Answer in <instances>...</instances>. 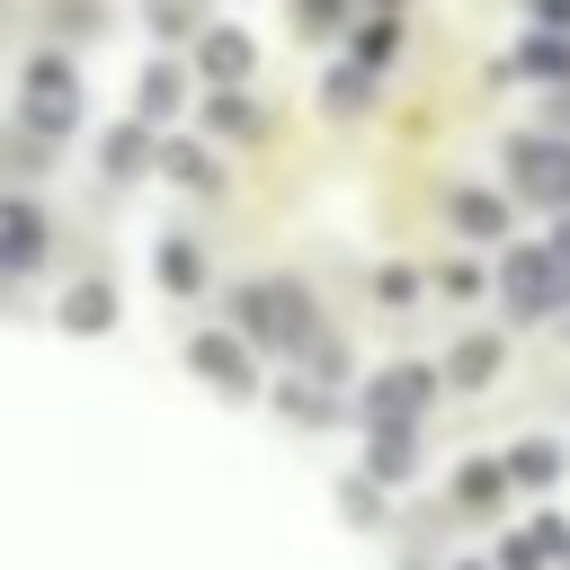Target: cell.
Listing matches in <instances>:
<instances>
[{"mask_svg": "<svg viewBox=\"0 0 570 570\" xmlns=\"http://www.w3.org/2000/svg\"><path fill=\"white\" fill-rule=\"evenodd\" d=\"M232 321H240V338H258V347H312V294L303 285H240L232 294Z\"/></svg>", "mask_w": 570, "mask_h": 570, "instance_id": "6da1fadb", "label": "cell"}, {"mask_svg": "<svg viewBox=\"0 0 570 570\" xmlns=\"http://www.w3.org/2000/svg\"><path fill=\"white\" fill-rule=\"evenodd\" d=\"M499 294L517 321H543V312H570V258L561 249H508L499 267Z\"/></svg>", "mask_w": 570, "mask_h": 570, "instance_id": "7a4b0ae2", "label": "cell"}, {"mask_svg": "<svg viewBox=\"0 0 570 570\" xmlns=\"http://www.w3.org/2000/svg\"><path fill=\"white\" fill-rule=\"evenodd\" d=\"M508 178H517L534 205L570 214V134H517V142H508Z\"/></svg>", "mask_w": 570, "mask_h": 570, "instance_id": "3957f363", "label": "cell"}, {"mask_svg": "<svg viewBox=\"0 0 570 570\" xmlns=\"http://www.w3.org/2000/svg\"><path fill=\"white\" fill-rule=\"evenodd\" d=\"M187 365H196L205 383H223V392H258V365H249V338H232V330H205V338L187 347Z\"/></svg>", "mask_w": 570, "mask_h": 570, "instance_id": "277c9868", "label": "cell"}, {"mask_svg": "<svg viewBox=\"0 0 570 570\" xmlns=\"http://www.w3.org/2000/svg\"><path fill=\"white\" fill-rule=\"evenodd\" d=\"M428 392H436V374H428V365H392V374H374V392H365V419H374V428H392V419H419V410H428Z\"/></svg>", "mask_w": 570, "mask_h": 570, "instance_id": "5b68a950", "label": "cell"}, {"mask_svg": "<svg viewBox=\"0 0 570 570\" xmlns=\"http://www.w3.org/2000/svg\"><path fill=\"white\" fill-rule=\"evenodd\" d=\"M71 107H80V80H71L53 53H45V62H27V125H45V134H53V125H71Z\"/></svg>", "mask_w": 570, "mask_h": 570, "instance_id": "8992f818", "label": "cell"}, {"mask_svg": "<svg viewBox=\"0 0 570 570\" xmlns=\"http://www.w3.org/2000/svg\"><path fill=\"white\" fill-rule=\"evenodd\" d=\"M36 258H45V214L9 196L0 205V267H36Z\"/></svg>", "mask_w": 570, "mask_h": 570, "instance_id": "52a82bcc", "label": "cell"}, {"mask_svg": "<svg viewBox=\"0 0 570 570\" xmlns=\"http://www.w3.org/2000/svg\"><path fill=\"white\" fill-rule=\"evenodd\" d=\"M561 552H570V525H561V517H534L525 534H508L499 561H508V570H543V561H561Z\"/></svg>", "mask_w": 570, "mask_h": 570, "instance_id": "ba28073f", "label": "cell"}, {"mask_svg": "<svg viewBox=\"0 0 570 570\" xmlns=\"http://www.w3.org/2000/svg\"><path fill=\"white\" fill-rule=\"evenodd\" d=\"M365 472H374V481H410V472H419V436H410V419L374 428V454H365Z\"/></svg>", "mask_w": 570, "mask_h": 570, "instance_id": "9c48e42d", "label": "cell"}, {"mask_svg": "<svg viewBox=\"0 0 570 570\" xmlns=\"http://www.w3.org/2000/svg\"><path fill=\"white\" fill-rule=\"evenodd\" d=\"M508 481H517V490H552V481H561V445H552V436H517V445H508Z\"/></svg>", "mask_w": 570, "mask_h": 570, "instance_id": "30bf717a", "label": "cell"}, {"mask_svg": "<svg viewBox=\"0 0 570 570\" xmlns=\"http://www.w3.org/2000/svg\"><path fill=\"white\" fill-rule=\"evenodd\" d=\"M196 62H205V80H240V71H249V36H232V27H205Z\"/></svg>", "mask_w": 570, "mask_h": 570, "instance_id": "8fae6325", "label": "cell"}, {"mask_svg": "<svg viewBox=\"0 0 570 570\" xmlns=\"http://www.w3.org/2000/svg\"><path fill=\"white\" fill-rule=\"evenodd\" d=\"M499 499H508V463H463V472H454V508H481V517H490Z\"/></svg>", "mask_w": 570, "mask_h": 570, "instance_id": "7c38bea8", "label": "cell"}, {"mask_svg": "<svg viewBox=\"0 0 570 570\" xmlns=\"http://www.w3.org/2000/svg\"><path fill=\"white\" fill-rule=\"evenodd\" d=\"M454 223H463L472 240H499V232H508V205H499L490 187H463V196H454Z\"/></svg>", "mask_w": 570, "mask_h": 570, "instance_id": "4fadbf2b", "label": "cell"}, {"mask_svg": "<svg viewBox=\"0 0 570 570\" xmlns=\"http://www.w3.org/2000/svg\"><path fill=\"white\" fill-rule=\"evenodd\" d=\"M62 321H71V330H107V321H116V294L89 276V285H71V294H62Z\"/></svg>", "mask_w": 570, "mask_h": 570, "instance_id": "5bb4252c", "label": "cell"}, {"mask_svg": "<svg viewBox=\"0 0 570 570\" xmlns=\"http://www.w3.org/2000/svg\"><path fill=\"white\" fill-rule=\"evenodd\" d=\"M490 374H499V338H463V347L445 356V383H463V392L490 383Z\"/></svg>", "mask_w": 570, "mask_h": 570, "instance_id": "9a60e30c", "label": "cell"}, {"mask_svg": "<svg viewBox=\"0 0 570 570\" xmlns=\"http://www.w3.org/2000/svg\"><path fill=\"white\" fill-rule=\"evenodd\" d=\"M517 71H525V80H570V45H561V36H525V45H517Z\"/></svg>", "mask_w": 570, "mask_h": 570, "instance_id": "2e32d148", "label": "cell"}, {"mask_svg": "<svg viewBox=\"0 0 570 570\" xmlns=\"http://www.w3.org/2000/svg\"><path fill=\"white\" fill-rule=\"evenodd\" d=\"M98 160H107V178H134V169H142V160H151V134H142V125H116V134H107V151H98Z\"/></svg>", "mask_w": 570, "mask_h": 570, "instance_id": "e0dca14e", "label": "cell"}, {"mask_svg": "<svg viewBox=\"0 0 570 570\" xmlns=\"http://www.w3.org/2000/svg\"><path fill=\"white\" fill-rule=\"evenodd\" d=\"M160 285H169V294H196V285H205L196 240H160Z\"/></svg>", "mask_w": 570, "mask_h": 570, "instance_id": "ac0fdd59", "label": "cell"}, {"mask_svg": "<svg viewBox=\"0 0 570 570\" xmlns=\"http://www.w3.org/2000/svg\"><path fill=\"white\" fill-rule=\"evenodd\" d=\"M178 89H187V80H178V62H151L134 98H142V116H178Z\"/></svg>", "mask_w": 570, "mask_h": 570, "instance_id": "d6986e66", "label": "cell"}, {"mask_svg": "<svg viewBox=\"0 0 570 570\" xmlns=\"http://www.w3.org/2000/svg\"><path fill=\"white\" fill-rule=\"evenodd\" d=\"M276 401H285V419H294V428H330V419H338V401H330V392H312V383H285Z\"/></svg>", "mask_w": 570, "mask_h": 570, "instance_id": "ffe728a7", "label": "cell"}, {"mask_svg": "<svg viewBox=\"0 0 570 570\" xmlns=\"http://www.w3.org/2000/svg\"><path fill=\"white\" fill-rule=\"evenodd\" d=\"M205 125H214V134H258V107H249L240 89H223V98L205 107Z\"/></svg>", "mask_w": 570, "mask_h": 570, "instance_id": "44dd1931", "label": "cell"}, {"mask_svg": "<svg viewBox=\"0 0 570 570\" xmlns=\"http://www.w3.org/2000/svg\"><path fill=\"white\" fill-rule=\"evenodd\" d=\"M160 169H169L178 187H214V160H205L196 142H169V151H160Z\"/></svg>", "mask_w": 570, "mask_h": 570, "instance_id": "7402d4cb", "label": "cell"}, {"mask_svg": "<svg viewBox=\"0 0 570 570\" xmlns=\"http://www.w3.org/2000/svg\"><path fill=\"white\" fill-rule=\"evenodd\" d=\"M356 53H365V62H392V53H401V27H392V18L356 27Z\"/></svg>", "mask_w": 570, "mask_h": 570, "instance_id": "603a6c76", "label": "cell"}, {"mask_svg": "<svg viewBox=\"0 0 570 570\" xmlns=\"http://www.w3.org/2000/svg\"><path fill=\"white\" fill-rule=\"evenodd\" d=\"M365 89H374L365 71H330V107H338V116H356V107H365Z\"/></svg>", "mask_w": 570, "mask_h": 570, "instance_id": "cb8c5ba5", "label": "cell"}, {"mask_svg": "<svg viewBox=\"0 0 570 570\" xmlns=\"http://www.w3.org/2000/svg\"><path fill=\"white\" fill-rule=\"evenodd\" d=\"M151 27L160 36H196V0H151Z\"/></svg>", "mask_w": 570, "mask_h": 570, "instance_id": "d4e9b609", "label": "cell"}, {"mask_svg": "<svg viewBox=\"0 0 570 570\" xmlns=\"http://www.w3.org/2000/svg\"><path fill=\"white\" fill-rule=\"evenodd\" d=\"M294 18H303V27H312V36H330V27H338V18H347V0H294Z\"/></svg>", "mask_w": 570, "mask_h": 570, "instance_id": "484cf974", "label": "cell"}, {"mask_svg": "<svg viewBox=\"0 0 570 570\" xmlns=\"http://www.w3.org/2000/svg\"><path fill=\"white\" fill-rule=\"evenodd\" d=\"M445 294H463V303H472V294H481V267H472V258H454V267H445Z\"/></svg>", "mask_w": 570, "mask_h": 570, "instance_id": "4316f807", "label": "cell"}, {"mask_svg": "<svg viewBox=\"0 0 570 570\" xmlns=\"http://www.w3.org/2000/svg\"><path fill=\"white\" fill-rule=\"evenodd\" d=\"M374 294H383V303H401V294H419V276H410V267H383V276H374Z\"/></svg>", "mask_w": 570, "mask_h": 570, "instance_id": "83f0119b", "label": "cell"}, {"mask_svg": "<svg viewBox=\"0 0 570 570\" xmlns=\"http://www.w3.org/2000/svg\"><path fill=\"white\" fill-rule=\"evenodd\" d=\"M552 134H570V89H561V98H552Z\"/></svg>", "mask_w": 570, "mask_h": 570, "instance_id": "f1b7e54d", "label": "cell"}, {"mask_svg": "<svg viewBox=\"0 0 570 570\" xmlns=\"http://www.w3.org/2000/svg\"><path fill=\"white\" fill-rule=\"evenodd\" d=\"M525 9H543V18H570V0H525Z\"/></svg>", "mask_w": 570, "mask_h": 570, "instance_id": "f546056e", "label": "cell"}, {"mask_svg": "<svg viewBox=\"0 0 570 570\" xmlns=\"http://www.w3.org/2000/svg\"><path fill=\"white\" fill-rule=\"evenodd\" d=\"M552 249H561V258H570V214H561V232H552Z\"/></svg>", "mask_w": 570, "mask_h": 570, "instance_id": "4dcf8cb0", "label": "cell"}]
</instances>
